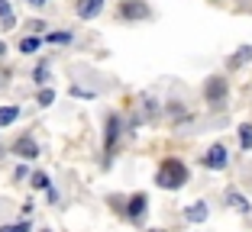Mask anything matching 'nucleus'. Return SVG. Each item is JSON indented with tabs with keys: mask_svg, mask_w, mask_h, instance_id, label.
<instances>
[{
	"mask_svg": "<svg viewBox=\"0 0 252 232\" xmlns=\"http://www.w3.org/2000/svg\"><path fill=\"white\" fill-rule=\"evenodd\" d=\"M156 184H158V187H165V190L185 187V184H188V168H185V161H178V158H165L162 168H158V174H156Z\"/></svg>",
	"mask_w": 252,
	"mask_h": 232,
	"instance_id": "f257e3e1",
	"label": "nucleus"
},
{
	"mask_svg": "<svg viewBox=\"0 0 252 232\" xmlns=\"http://www.w3.org/2000/svg\"><path fill=\"white\" fill-rule=\"evenodd\" d=\"M226 165H230V152H226V145H210L207 155H204V168H210V171H223Z\"/></svg>",
	"mask_w": 252,
	"mask_h": 232,
	"instance_id": "f03ea898",
	"label": "nucleus"
},
{
	"mask_svg": "<svg viewBox=\"0 0 252 232\" xmlns=\"http://www.w3.org/2000/svg\"><path fill=\"white\" fill-rule=\"evenodd\" d=\"M204 94H207L210 103H223V100H226V77H210Z\"/></svg>",
	"mask_w": 252,
	"mask_h": 232,
	"instance_id": "7ed1b4c3",
	"label": "nucleus"
},
{
	"mask_svg": "<svg viewBox=\"0 0 252 232\" xmlns=\"http://www.w3.org/2000/svg\"><path fill=\"white\" fill-rule=\"evenodd\" d=\"M120 13H123L126 20H146L149 3H142V0H123V10H120Z\"/></svg>",
	"mask_w": 252,
	"mask_h": 232,
	"instance_id": "20e7f679",
	"label": "nucleus"
},
{
	"mask_svg": "<svg viewBox=\"0 0 252 232\" xmlns=\"http://www.w3.org/2000/svg\"><path fill=\"white\" fill-rule=\"evenodd\" d=\"M117 139H120V116H117V113H110V116H107V135H104L107 155L113 152V145H117Z\"/></svg>",
	"mask_w": 252,
	"mask_h": 232,
	"instance_id": "39448f33",
	"label": "nucleus"
},
{
	"mask_svg": "<svg viewBox=\"0 0 252 232\" xmlns=\"http://www.w3.org/2000/svg\"><path fill=\"white\" fill-rule=\"evenodd\" d=\"M146 203H149V197H146V194H136V197H129V210H126V216L139 223V219L146 216Z\"/></svg>",
	"mask_w": 252,
	"mask_h": 232,
	"instance_id": "423d86ee",
	"label": "nucleus"
},
{
	"mask_svg": "<svg viewBox=\"0 0 252 232\" xmlns=\"http://www.w3.org/2000/svg\"><path fill=\"white\" fill-rule=\"evenodd\" d=\"M13 155H20V158H26V161H32V158L39 155V149H36V142H32L30 135H23L20 142L13 145Z\"/></svg>",
	"mask_w": 252,
	"mask_h": 232,
	"instance_id": "0eeeda50",
	"label": "nucleus"
},
{
	"mask_svg": "<svg viewBox=\"0 0 252 232\" xmlns=\"http://www.w3.org/2000/svg\"><path fill=\"white\" fill-rule=\"evenodd\" d=\"M104 10V0H78V16L81 20H94Z\"/></svg>",
	"mask_w": 252,
	"mask_h": 232,
	"instance_id": "6e6552de",
	"label": "nucleus"
},
{
	"mask_svg": "<svg viewBox=\"0 0 252 232\" xmlns=\"http://www.w3.org/2000/svg\"><path fill=\"white\" fill-rule=\"evenodd\" d=\"M207 203H204V200H200V203H191V206H188V210H185V219H188V223H204V219H207Z\"/></svg>",
	"mask_w": 252,
	"mask_h": 232,
	"instance_id": "1a4fd4ad",
	"label": "nucleus"
},
{
	"mask_svg": "<svg viewBox=\"0 0 252 232\" xmlns=\"http://www.w3.org/2000/svg\"><path fill=\"white\" fill-rule=\"evenodd\" d=\"M0 26H3V29H13L16 26V13H13V7H10V0H0Z\"/></svg>",
	"mask_w": 252,
	"mask_h": 232,
	"instance_id": "9d476101",
	"label": "nucleus"
},
{
	"mask_svg": "<svg viewBox=\"0 0 252 232\" xmlns=\"http://www.w3.org/2000/svg\"><path fill=\"white\" fill-rule=\"evenodd\" d=\"M246 61H252V45H239V52L230 58V65H233V68H243Z\"/></svg>",
	"mask_w": 252,
	"mask_h": 232,
	"instance_id": "9b49d317",
	"label": "nucleus"
},
{
	"mask_svg": "<svg viewBox=\"0 0 252 232\" xmlns=\"http://www.w3.org/2000/svg\"><path fill=\"white\" fill-rule=\"evenodd\" d=\"M39 45H42V39H39V36H26L20 42V52L23 55H32V52H39Z\"/></svg>",
	"mask_w": 252,
	"mask_h": 232,
	"instance_id": "f8f14e48",
	"label": "nucleus"
},
{
	"mask_svg": "<svg viewBox=\"0 0 252 232\" xmlns=\"http://www.w3.org/2000/svg\"><path fill=\"white\" fill-rule=\"evenodd\" d=\"M16 116H20V106H0V126H10Z\"/></svg>",
	"mask_w": 252,
	"mask_h": 232,
	"instance_id": "ddd939ff",
	"label": "nucleus"
},
{
	"mask_svg": "<svg viewBox=\"0 0 252 232\" xmlns=\"http://www.w3.org/2000/svg\"><path fill=\"white\" fill-rule=\"evenodd\" d=\"M226 200H230V203L236 206L239 213H249V200H246L243 194H236V190H230V194H226Z\"/></svg>",
	"mask_w": 252,
	"mask_h": 232,
	"instance_id": "4468645a",
	"label": "nucleus"
},
{
	"mask_svg": "<svg viewBox=\"0 0 252 232\" xmlns=\"http://www.w3.org/2000/svg\"><path fill=\"white\" fill-rule=\"evenodd\" d=\"M239 145H243L246 152L252 149V126H239Z\"/></svg>",
	"mask_w": 252,
	"mask_h": 232,
	"instance_id": "2eb2a0df",
	"label": "nucleus"
},
{
	"mask_svg": "<svg viewBox=\"0 0 252 232\" xmlns=\"http://www.w3.org/2000/svg\"><path fill=\"white\" fill-rule=\"evenodd\" d=\"M32 187H36V190H49V187H52V184H49V174L36 171V174H32Z\"/></svg>",
	"mask_w": 252,
	"mask_h": 232,
	"instance_id": "dca6fc26",
	"label": "nucleus"
},
{
	"mask_svg": "<svg viewBox=\"0 0 252 232\" xmlns=\"http://www.w3.org/2000/svg\"><path fill=\"white\" fill-rule=\"evenodd\" d=\"M45 42H52V45H59V42H71V32H45Z\"/></svg>",
	"mask_w": 252,
	"mask_h": 232,
	"instance_id": "f3484780",
	"label": "nucleus"
},
{
	"mask_svg": "<svg viewBox=\"0 0 252 232\" xmlns=\"http://www.w3.org/2000/svg\"><path fill=\"white\" fill-rule=\"evenodd\" d=\"M39 106H52V100H55V90H49V87H42L39 90Z\"/></svg>",
	"mask_w": 252,
	"mask_h": 232,
	"instance_id": "a211bd4d",
	"label": "nucleus"
},
{
	"mask_svg": "<svg viewBox=\"0 0 252 232\" xmlns=\"http://www.w3.org/2000/svg\"><path fill=\"white\" fill-rule=\"evenodd\" d=\"M32 81H36V84H45V81H49V65H45V61L36 68V71H32Z\"/></svg>",
	"mask_w": 252,
	"mask_h": 232,
	"instance_id": "6ab92c4d",
	"label": "nucleus"
},
{
	"mask_svg": "<svg viewBox=\"0 0 252 232\" xmlns=\"http://www.w3.org/2000/svg\"><path fill=\"white\" fill-rule=\"evenodd\" d=\"M0 232H30V223H13V226H0Z\"/></svg>",
	"mask_w": 252,
	"mask_h": 232,
	"instance_id": "aec40b11",
	"label": "nucleus"
},
{
	"mask_svg": "<svg viewBox=\"0 0 252 232\" xmlns=\"http://www.w3.org/2000/svg\"><path fill=\"white\" fill-rule=\"evenodd\" d=\"M71 97H84V100H94V90H84V87H78V84H74V87H71Z\"/></svg>",
	"mask_w": 252,
	"mask_h": 232,
	"instance_id": "412c9836",
	"label": "nucleus"
},
{
	"mask_svg": "<svg viewBox=\"0 0 252 232\" xmlns=\"http://www.w3.org/2000/svg\"><path fill=\"white\" fill-rule=\"evenodd\" d=\"M30 26H32V32H42V29H45V23H42V20H32Z\"/></svg>",
	"mask_w": 252,
	"mask_h": 232,
	"instance_id": "4be33fe9",
	"label": "nucleus"
},
{
	"mask_svg": "<svg viewBox=\"0 0 252 232\" xmlns=\"http://www.w3.org/2000/svg\"><path fill=\"white\" fill-rule=\"evenodd\" d=\"M26 3H30V7H45L49 0H26Z\"/></svg>",
	"mask_w": 252,
	"mask_h": 232,
	"instance_id": "5701e85b",
	"label": "nucleus"
},
{
	"mask_svg": "<svg viewBox=\"0 0 252 232\" xmlns=\"http://www.w3.org/2000/svg\"><path fill=\"white\" fill-rule=\"evenodd\" d=\"M3 52H7V45H3V42H0V55H3Z\"/></svg>",
	"mask_w": 252,
	"mask_h": 232,
	"instance_id": "b1692460",
	"label": "nucleus"
}]
</instances>
